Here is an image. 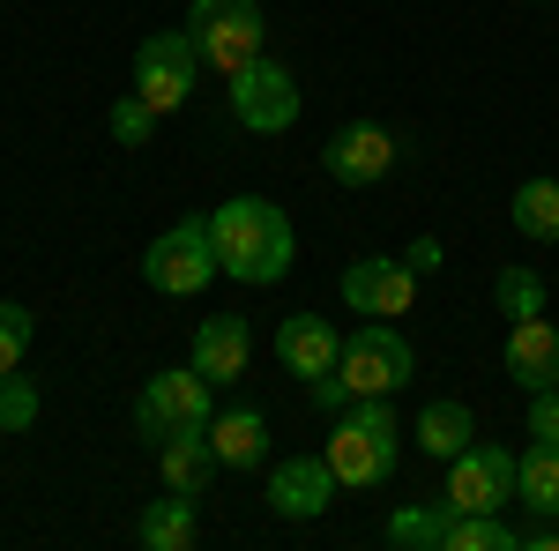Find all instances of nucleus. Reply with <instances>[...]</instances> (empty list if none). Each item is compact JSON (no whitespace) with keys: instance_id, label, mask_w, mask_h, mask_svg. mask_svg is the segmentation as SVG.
Returning a JSON list of instances; mask_svg holds the SVG:
<instances>
[{"instance_id":"nucleus-1","label":"nucleus","mask_w":559,"mask_h":551,"mask_svg":"<svg viewBox=\"0 0 559 551\" xmlns=\"http://www.w3.org/2000/svg\"><path fill=\"white\" fill-rule=\"evenodd\" d=\"M210 247H216L224 276L269 291V284L292 276V216L276 209V202H261V194H231V202L210 209Z\"/></svg>"},{"instance_id":"nucleus-2","label":"nucleus","mask_w":559,"mask_h":551,"mask_svg":"<svg viewBox=\"0 0 559 551\" xmlns=\"http://www.w3.org/2000/svg\"><path fill=\"white\" fill-rule=\"evenodd\" d=\"M411 366H418V350L403 343V328H395V321H366L358 336H344L336 373H321V381H306V387H313V403L336 418L358 395H395V387L411 381Z\"/></svg>"},{"instance_id":"nucleus-3","label":"nucleus","mask_w":559,"mask_h":551,"mask_svg":"<svg viewBox=\"0 0 559 551\" xmlns=\"http://www.w3.org/2000/svg\"><path fill=\"white\" fill-rule=\"evenodd\" d=\"M395 440H403V424L388 410V395H358L350 410H336L329 440H321V463L336 469L344 492H381L395 477Z\"/></svg>"},{"instance_id":"nucleus-4","label":"nucleus","mask_w":559,"mask_h":551,"mask_svg":"<svg viewBox=\"0 0 559 551\" xmlns=\"http://www.w3.org/2000/svg\"><path fill=\"white\" fill-rule=\"evenodd\" d=\"M187 38H194V52H202V68L231 83L239 68L261 60V38H269L261 0H187Z\"/></svg>"},{"instance_id":"nucleus-5","label":"nucleus","mask_w":559,"mask_h":551,"mask_svg":"<svg viewBox=\"0 0 559 551\" xmlns=\"http://www.w3.org/2000/svg\"><path fill=\"white\" fill-rule=\"evenodd\" d=\"M216 418V381H202V366H173V373H150L134 395V432L157 447L173 432H210Z\"/></svg>"},{"instance_id":"nucleus-6","label":"nucleus","mask_w":559,"mask_h":551,"mask_svg":"<svg viewBox=\"0 0 559 551\" xmlns=\"http://www.w3.org/2000/svg\"><path fill=\"white\" fill-rule=\"evenodd\" d=\"M210 276H224L216 247H210V216H179L173 231H157L150 254H142V284L157 298H194V291H210Z\"/></svg>"},{"instance_id":"nucleus-7","label":"nucleus","mask_w":559,"mask_h":551,"mask_svg":"<svg viewBox=\"0 0 559 551\" xmlns=\"http://www.w3.org/2000/svg\"><path fill=\"white\" fill-rule=\"evenodd\" d=\"M194 83H202V52H194L187 31H157V38L134 45V97H142L157 120L179 112V105L194 97Z\"/></svg>"},{"instance_id":"nucleus-8","label":"nucleus","mask_w":559,"mask_h":551,"mask_svg":"<svg viewBox=\"0 0 559 551\" xmlns=\"http://www.w3.org/2000/svg\"><path fill=\"white\" fill-rule=\"evenodd\" d=\"M515 500V455L508 447H463L448 463V484H440V507L448 514H500Z\"/></svg>"},{"instance_id":"nucleus-9","label":"nucleus","mask_w":559,"mask_h":551,"mask_svg":"<svg viewBox=\"0 0 559 551\" xmlns=\"http://www.w3.org/2000/svg\"><path fill=\"white\" fill-rule=\"evenodd\" d=\"M231 120L254 128V134L292 128V120H299V83H292V68L269 60V52H261L254 68H239V75H231Z\"/></svg>"},{"instance_id":"nucleus-10","label":"nucleus","mask_w":559,"mask_h":551,"mask_svg":"<svg viewBox=\"0 0 559 551\" xmlns=\"http://www.w3.org/2000/svg\"><path fill=\"white\" fill-rule=\"evenodd\" d=\"M418 268L403 254H373V261H350L344 268V306L358 321H403L411 313V298H418Z\"/></svg>"},{"instance_id":"nucleus-11","label":"nucleus","mask_w":559,"mask_h":551,"mask_svg":"<svg viewBox=\"0 0 559 551\" xmlns=\"http://www.w3.org/2000/svg\"><path fill=\"white\" fill-rule=\"evenodd\" d=\"M395 157H403V142L388 128H373V120H350V128H336L321 142V165H329L336 187H381L395 171Z\"/></svg>"},{"instance_id":"nucleus-12","label":"nucleus","mask_w":559,"mask_h":551,"mask_svg":"<svg viewBox=\"0 0 559 551\" xmlns=\"http://www.w3.org/2000/svg\"><path fill=\"white\" fill-rule=\"evenodd\" d=\"M336 469L321 463V455H284V463L269 469V507L284 514V522H313V514L336 507Z\"/></svg>"},{"instance_id":"nucleus-13","label":"nucleus","mask_w":559,"mask_h":551,"mask_svg":"<svg viewBox=\"0 0 559 551\" xmlns=\"http://www.w3.org/2000/svg\"><path fill=\"white\" fill-rule=\"evenodd\" d=\"M247 358H254L247 313H210V321H194V358H187V366H202V381L231 387L239 373H247Z\"/></svg>"},{"instance_id":"nucleus-14","label":"nucleus","mask_w":559,"mask_h":551,"mask_svg":"<svg viewBox=\"0 0 559 551\" xmlns=\"http://www.w3.org/2000/svg\"><path fill=\"white\" fill-rule=\"evenodd\" d=\"M500 366H508V381L515 387H552L559 381V321H545V313H530V321H515L508 328V350H500Z\"/></svg>"},{"instance_id":"nucleus-15","label":"nucleus","mask_w":559,"mask_h":551,"mask_svg":"<svg viewBox=\"0 0 559 551\" xmlns=\"http://www.w3.org/2000/svg\"><path fill=\"white\" fill-rule=\"evenodd\" d=\"M276 358H284L299 381H321V373H336V358H344V336H336L321 313H292V321L276 328Z\"/></svg>"},{"instance_id":"nucleus-16","label":"nucleus","mask_w":559,"mask_h":551,"mask_svg":"<svg viewBox=\"0 0 559 551\" xmlns=\"http://www.w3.org/2000/svg\"><path fill=\"white\" fill-rule=\"evenodd\" d=\"M210 447H216L224 469H261V455H269V418H261L254 403H231V410L210 418Z\"/></svg>"},{"instance_id":"nucleus-17","label":"nucleus","mask_w":559,"mask_h":551,"mask_svg":"<svg viewBox=\"0 0 559 551\" xmlns=\"http://www.w3.org/2000/svg\"><path fill=\"white\" fill-rule=\"evenodd\" d=\"M216 447H210V432H173V440H157V477H165V492H210V477H216Z\"/></svg>"},{"instance_id":"nucleus-18","label":"nucleus","mask_w":559,"mask_h":551,"mask_svg":"<svg viewBox=\"0 0 559 551\" xmlns=\"http://www.w3.org/2000/svg\"><path fill=\"white\" fill-rule=\"evenodd\" d=\"M134 537H142L150 551H194V537H202V500H194V492H165V500H150L142 522H134Z\"/></svg>"},{"instance_id":"nucleus-19","label":"nucleus","mask_w":559,"mask_h":551,"mask_svg":"<svg viewBox=\"0 0 559 551\" xmlns=\"http://www.w3.org/2000/svg\"><path fill=\"white\" fill-rule=\"evenodd\" d=\"M477 440V418H471V403H455V395H440V403H426L418 410V447H426L432 463H455L463 447Z\"/></svg>"},{"instance_id":"nucleus-20","label":"nucleus","mask_w":559,"mask_h":551,"mask_svg":"<svg viewBox=\"0 0 559 551\" xmlns=\"http://www.w3.org/2000/svg\"><path fill=\"white\" fill-rule=\"evenodd\" d=\"M515 500L545 522L559 514V440H530L515 455Z\"/></svg>"},{"instance_id":"nucleus-21","label":"nucleus","mask_w":559,"mask_h":551,"mask_svg":"<svg viewBox=\"0 0 559 551\" xmlns=\"http://www.w3.org/2000/svg\"><path fill=\"white\" fill-rule=\"evenodd\" d=\"M522 239H537V247H559V179H522L515 202H508Z\"/></svg>"},{"instance_id":"nucleus-22","label":"nucleus","mask_w":559,"mask_h":551,"mask_svg":"<svg viewBox=\"0 0 559 551\" xmlns=\"http://www.w3.org/2000/svg\"><path fill=\"white\" fill-rule=\"evenodd\" d=\"M522 537L500 522V514H448V537L440 551H515Z\"/></svg>"},{"instance_id":"nucleus-23","label":"nucleus","mask_w":559,"mask_h":551,"mask_svg":"<svg viewBox=\"0 0 559 551\" xmlns=\"http://www.w3.org/2000/svg\"><path fill=\"white\" fill-rule=\"evenodd\" d=\"M440 537H448V507L388 514V544H395V551H440Z\"/></svg>"},{"instance_id":"nucleus-24","label":"nucleus","mask_w":559,"mask_h":551,"mask_svg":"<svg viewBox=\"0 0 559 551\" xmlns=\"http://www.w3.org/2000/svg\"><path fill=\"white\" fill-rule=\"evenodd\" d=\"M500 313L508 321H530V313H545V276L537 268H500Z\"/></svg>"},{"instance_id":"nucleus-25","label":"nucleus","mask_w":559,"mask_h":551,"mask_svg":"<svg viewBox=\"0 0 559 551\" xmlns=\"http://www.w3.org/2000/svg\"><path fill=\"white\" fill-rule=\"evenodd\" d=\"M31 336H38V321H31L15 298H0V381H8V373H23V350H31Z\"/></svg>"},{"instance_id":"nucleus-26","label":"nucleus","mask_w":559,"mask_h":551,"mask_svg":"<svg viewBox=\"0 0 559 551\" xmlns=\"http://www.w3.org/2000/svg\"><path fill=\"white\" fill-rule=\"evenodd\" d=\"M38 410H45V395H38V381H0V432H31L38 424Z\"/></svg>"},{"instance_id":"nucleus-27","label":"nucleus","mask_w":559,"mask_h":551,"mask_svg":"<svg viewBox=\"0 0 559 551\" xmlns=\"http://www.w3.org/2000/svg\"><path fill=\"white\" fill-rule=\"evenodd\" d=\"M105 128H112V142H120V149H142V142H157V112H150V105L128 89V97L112 105V120H105Z\"/></svg>"},{"instance_id":"nucleus-28","label":"nucleus","mask_w":559,"mask_h":551,"mask_svg":"<svg viewBox=\"0 0 559 551\" xmlns=\"http://www.w3.org/2000/svg\"><path fill=\"white\" fill-rule=\"evenodd\" d=\"M530 440H559V381L530 395Z\"/></svg>"},{"instance_id":"nucleus-29","label":"nucleus","mask_w":559,"mask_h":551,"mask_svg":"<svg viewBox=\"0 0 559 551\" xmlns=\"http://www.w3.org/2000/svg\"><path fill=\"white\" fill-rule=\"evenodd\" d=\"M403 261H411V268H418V276H440V239H411V247H403Z\"/></svg>"},{"instance_id":"nucleus-30","label":"nucleus","mask_w":559,"mask_h":551,"mask_svg":"<svg viewBox=\"0 0 559 551\" xmlns=\"http://www.w3.org/2000/svg\"><path fill=\"white\" fill-rule=\"evenodd\" d=\"M522 544H530V551H559V514L545 522V529H537V537H522Z\"/></svg>"}]
</instances>
